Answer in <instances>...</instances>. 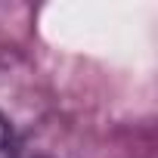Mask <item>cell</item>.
Wrapping results in <instances>:
<instances>
[{"label":"cell","mask_w":158,"mask_h":158,"mask_svg":"<svg viewBox=\"0 0 158 158\" xmlns=\"http://www.w3.org/2000/svg\"><path fill=\"white\" fill-rule=\"evenodd\" d=\"M0 158H19V136L3 112H0Z\"/></svg>","instance_id":"1"}]
</instances>
